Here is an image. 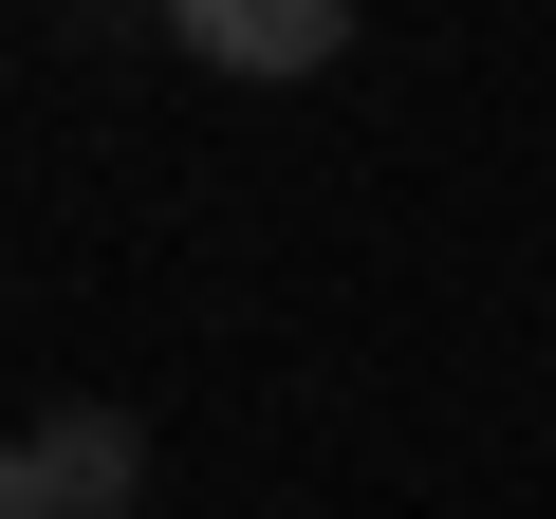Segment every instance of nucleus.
<instances>
[{"instance_id": "obj_1", "label": "nucleus", "mask_w": 556, "mask_h": 519, "mask_svg": "<svg viewBox=\"0 0 556 519\" xmlns=\"http://www.w3.org/2000/svg\"><path fill=\"white\" fill-rule=\"evenodd\" d=\"M130 482H149L130 408H56V427L0 445V519H130Z\"/></svg>"}, {"instance_id": "obj_2", "label": "nucleus", "mask_w": 556, "mask_h": 519, "mask_svg": "<svg viewBox=\"0 0 556 519\" xmlns=\"http://www.w3.org/2000/svg\"><path fill=\"white\" fill-rule=\"evenodd\" d=\"M167 38H186V75H334L353 56V0H167Z\"/></svg>"}]
</instances>
